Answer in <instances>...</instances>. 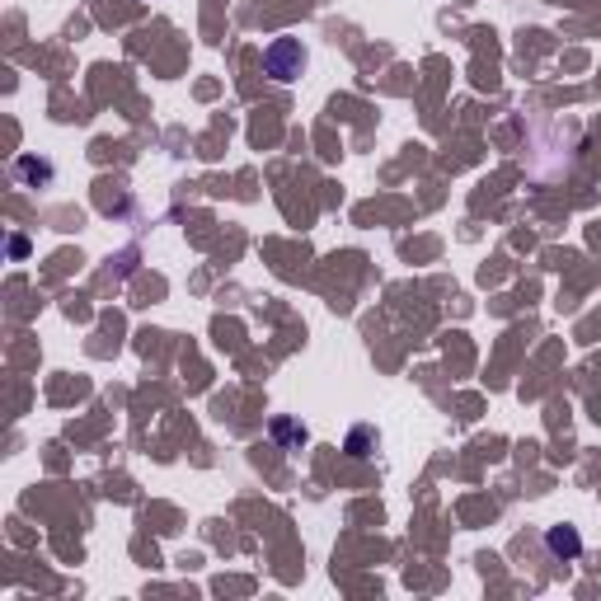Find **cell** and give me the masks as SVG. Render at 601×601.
<instances>
[{
    "mask_svg": "<svg viewBox=\"0 0 601 601\" xmlns=\"http://www.w3.org/2000/svg\"><path fill=\"white\" fill-rule=\"evenodd\" d=\"M263 76H273L278 85H292V80L306 76V47L301 38H273L263 47Z\"/></svg>",
    "mask_w": 601,
    "mask_h": 601,
    "instance_id": "1",
    "label": "cell"
},
{
    "mask_svg": "<svg viewBox=\"0 0 601 601\" xmlns=\"http://www.w3.org/2000/svg\"><path fill=\"white\" fill-rule=\"evenodd\" d=\"M545 550H550V555L555 559H578L583 555V536H578V531H573V526H550V531H545Z\"/></svg>",
    "mask_w": 601,
    "mask_h": 601,
    "instance_id": "2",
    "label": "cell"
},
{
    "mask_svg": "<svg viewBox=\"0 0 601 601\" xmlns=\"http://www.w3.org/2000/svg\"><path fill=\"white\" fill-rule=\"evenodd\" d=\"M376 447H381V432L371 428V423H357L348 432V456H376Z\"/></svg>",
    "mask_w": 601,
    "mask_h": 601,
    "instance_id": "3",
    "label": "cell"
},
{
    "mask_svg": "<svg viewBox=\"0 0 601 601\" xmlns=\"http://www.w3.org/2000/svg\"><path fill=\"white\" fill-rule=\"evenodd\" d=\"M15 174L19 179H24V184H52V165H47V160H33V155H19L15 160Z\"/></svg>",
    "mask_w": 601,
    "mask_h": 601,
    "instance_id": "4",
    "label": "cell"
},
{
    "mask_svg": "<svg viewBox=\"0 0 601 601\" xmlns=\"http://www.w3.org/2000/svg\"><path fill=\"white\" fill-rule=\"evenodd\" d=\"M273 437H278L282 447H301V442H306V428L292 423V418H273Z\"/></svg>",
    "mask_w": 601,
    "mask_h": 601,
    "instance_id": "5",
    "label": "cell"
}]
</instances>
